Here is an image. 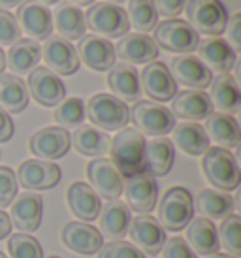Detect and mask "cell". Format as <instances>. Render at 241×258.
<instances>
[{"label":"cell","mask_w":241,"mask_h":258,"mask_svg":"<svg viewBox=\"0 0 241 258\" xmlns=\"http://www.w3.org/2000/svg\"><path fill=\"white\" fill-rule=\"evenodd\" d=\"M187 6V0H155L156 14L166 19H175Z\"/></svg>","instance_id":"obj_47"},{"label":"cell","mask_w":241,"mask_h":258,"mask_svg":"<svg viewBox=\"0 0 241 258\" xmlns=\"http://www.w3.org/2000/svg\"><path fill=\"white\" fill-rule=\"evenodd\" d=\"M171 144L177 145L185 155L200 157L209 149V140L206 136V130L198 122H181L175 124L171 130Z\"/></svg>","instance_id":"obj_36"},{"label":"cell","mask_w":241,"mask_h":258,"mask_svg":"<svg viewBox=\"0 0 241 258\" xmlns=\"http://www.w3.org/2000/svg\"><path fill=\"white\" fill-rule=\"evenodd\" d=\"M128 117L142 136L162 138L175 126V117L170 109L151 100L134 102V106L128 108Z\"/></svg>","instance_id":"obj_4"},{"label":"cell","mask_w":241,"mask_h":258,"mask_svg":"<svg viewBox=\"0 0 241 258\" xmlns=\"http://www.w3.org/2000/svg\"><path fill=\"white\" fill-rule=\"evenodd\" d=\"M85 27L100 38H120L128 34V17L120 6L107 2H94L87 10Z\"/></svg>","instance_id":"obj_7"},{"label":"cell","mask_w":241,"mask_h":258,"mask_svg":"<svg viewBox=\"0 0 241 258\" xmlns=\"http://www.w3.org/2000/svg\"><path fill=\"white\" fill-rule=\"evenodd\" d=\"M127 17L128 25L134 27L140 34H147L151 30H155L158 23L155 0H128Z\"/></svg>","instance_id":"obj_38"},{"label":"cell","mask_w":241,"mask_h":258,"mask_svg":"<svg viewBox=\"0 0 241 258\" xmlns=\"http://www.w3.org/2000/svg\"><path fill=\"white\" fill-rule=\"evenodd\" d=\"M72 4H76V6H91V4H94V0H72Z\"/></svg>","instance_id":"obj_52"},{"label":"cell","mask_w":241,"mask_h":258,"mask_svg":"<svg viewBox=\"0 0 241 258\" xmlns=\"http://www.w3.org/2000/svg\"><path fill=\"white\" fill-rule=\"evenodd\" d=\"M21 38L17 19L10 12L0 10V45H12Z\"/></svg>","instance_id":"obj_44"},{"label":"cell","mask_w":241,"mask_h":258,"mask_svg":"<svg viewBox=\"0 0 241 258\" xmlns=\"http://www.w3.org/2000/svg\"><path fill=\"white\" fill-rule=\"evenodd\" d=\"M100 234L107 239H123L128 234V226L132 221V213L123 200H109L100 208Z\"/></svg>","instance_id":"obj_26"},{"label":"cell","mask_w":241,"mask_h":258,"mask_svg":"<svg viewBox=\"0 0 241 258\" xmlns=\"http://www.w3.org/2000/svg\"><path fill=\"white\" fill-rule=\"evenodd\" d=\"M219 232V241L232 256L239 258L241 254V217L239 215H228L224 221L220 222L217 228Z\"/></svg>","instance_id":"obj_39"},{"label":"cell","mask_w":241,"mask_h":258,"mask_svg":"<svg viewBox=\"0 0 241 258\" xmlns=\"http://www.w3.org/2000/svg\"><path fill=\"white\" fill-rule=\"evenodd\" d=\"M25 2V0H0V10H4V12H8V10H14V8H19Z\"/></svg>","instance_id":"obj_50"},{"label":"cell","mask_w":241,"mask_h":258,"mask_svg":"<svg viewBox=\"0 0 241 258\" xmlns=\"http://www.w3.org/2000/svg\"><path fill=\"white\" fill-rule=\"evenodd\" d=\"M226 36H228V45L237 53L241 51V15L234 14L232 17H228L226 23Z\"/></svg>","instance_id":"obj_46"},{"label":"cell","mask_w":241,"mask_h":258,"mask_svg":"<svg viewBox=\"0 0 241 258\" xmlns=\"http://www.w3.org/2000/svg\"><path fill=\"white\" fill-rule=\"evenodd\" d=\"M107 85L115 98L123 102H138L142 98L140 74L134 66L125 64V62L113 64L107 74Z\"/></svg>","instance_id":"obj_25"},{"label":"cell","mask_w":241,"mask_h":258,"mask_svg":"<svg viewBox=\"0 0 241 258\" xmlns=\"http://www.w3.org/2000/svg\"><path fill=\"white\" fill-rule=\"evenodd\" d=\"M145 136L136 128H123L111 138V162L123 177H132L143 172V155H145Z\"/></svg>","instance_id":"obj_1"},{"label":"cell","mask_w":241,"mask_h":258,"mask_svg":"<svg viewBox=\"0 0 241 258\" xmlns=\"http://www.w3.org/2000/svg\"><path fill=\"white\" fill-rule=\"evenodd\" d=\"M204 130L207 140H211L222 149H234L239 145V124L232 115H224L219 111H213L209 117L204 119Z\"/></svg>","instance_id":"obj_30"},{"label":"cell","mask_w":241,"mask_h":258,"mask_svg":"<svg viewBox=\"0 0 241 258\" xmlns=\"http://www.w3.org/2000/svg\"><path fill=\"white\" fill-rule=\"evenodd\" d=\"M53 17V27H57L58 36L64 40H79L85 36V15L79 10V6L72 2H58L55 12L51 14Z\"/></svg>","instance_id":"obj_34"},{"label":"cell","mask_w":241,"mask_h":258,"mask_svg":"<svg viewBox=\"0 0 241 258\" xmlns=\"http://www.w3.org/2000/svg\"><path fill=\"white\" fill-rule=\"evenodd\" d=\"M192 194L183 186H171L164 192L158 206V222L166 232H179L192 221Z\"/></svg>","instance_id":"obj_6"},{"label":"cell","mask_w":241,"mask_h":258,"mask_svg":"<svg viewBox=\"0 0 241 258\" xmlns=\"http://www.w3.org/2000/svg\"><path fill=\"white\" fill-rule=\"evenodd\" d=\"M98 258H145V254L136 245L117 239V241L102 245L98 251Z\"/></svg>","instance_id":"obj_43"},{"label":"cell","mask_w":241,"mask_h":258,"mask_svg":"<svg viewBox=\"0 0 241 258\" xmlns=\"http://www.w3.org/2000/svg\"><path fill=\"white\" fill-rule=\"evenodd\" d=\"M42 57L47 70L57 76H72L79 70V57L76 47L61 36H49L42 47Z\"/></svg>","instance_id":"obj_15"},{"label":"cell","mask_w":241,"mask_h":258,"mask_svg":"<svg viewBox=\"0 0 241 258\" xmlns=\"http://www.w3.org/2000/svg\"><path fill=\"white\" fill-rule=\"evenodd\" d=\"M192 206L198 215L213 221V219H224L232 215L235 204L228 192H222L217 188H204L196 194V200H192Z\"/></svg>","instance_id":"obj_35"},{"label":"cell","mask_w":241,"mask_h":258,"mask_svg":"<svg viewBox=\"0 0 241 258\" xmlns=\"http://www.w3.org/2000/svg\"><path fill=\"white\" fill-rule=\"evenodd\" d=\"M27 106V83L14 74H0V108H4L8 113H21Z\"/></svg>","instance_id":"obj_37"},{"label":"cell","mask_w":241,"mask_h":258,"mask_svg":"<svg viewBox=\"0 0 241 258\" xmlns=\"http://www.w3.org/2000/svg\"><path fill=\"white\" fill-rule=\"evenodd\" d=\"M76 51H78V57L81 58V62L94 72H106L115 64L113 45L107 42L106 38L87 34V36L79 38Z\"/></svg>","instance_id":"obj_21"},{"label":"cell","mask_w":241,"mask_h":258,"mask_svg":"<svg viewBox=\"0 0 241 258\" xmlns=\"http://www.w3.org/2000/svg\"><path fill=\"white\" fill-rule=\"evenodd\" d=\"M171 115L185 121H202L213 113L209 94L204 91H181L171 98Z\"/></svg>","instance_id":"obj_24"},{"label":"cell","mask_w":241,"mask_h":258,"mask_svg":"<svg viewBox=\"0 0 241 258\" xmlns=\"http://www.w3.org/2000/svg\"><path fill=\"white\" fill-rule=\"evenodd\" d=\"M55 122L61 124V128H66V126H74L78 128L79 124L85 119V102L81 98H68V100H63L55 109Z\"/></svg>","instance_id":"obj_40"},{"label":"cell","mask_w":241,"mask_h":258,"mask_svg":"<svg viewBox=\"0 0 241 258\" xmlns=\"http://www.w3.org/2000/svg\"><path fill=\"white\" fill-rule=\"evenodd\" d=\"M164 258H198L183 237H168L162 247Z\"/></svg>","instance_id":"obj_45"},{"label":"cell","mask_w":241,"mask_h":258,"mask_svg":"<svg viewBox=\"0 0 241 258\" xmlns=\"http://www.w3.org/2000/svg\"><path fill=\"white\" fill-rule=\"evenodd\" d=\"M87 177L91 181V188L94 192L106 198V200H117L123 188H125V177L113 166L109 158H94L87 164Z\"/></svg>","instance_id":"obj_10"},{"label":"cell","mask_w":241,"mask_h":258,"mask_svg":"<svg viewBox=\"0 0 241 258\" xmlns=\"http://www.w3.org/2000/svg\"><path fill=\"white\" fill-rule=\"evenodd\" d=\"M17 25L29 40H47L53 32V17L47 6L36 0H25L17 10Z\"/></svg>","instance_id":"obj_14"},{"label":"cell","mask_w":241,"mask_h":258,"mask_svg":"<svg viewBox=\"0 0 241 258\" xmlns=\"http://www.w3.org/2000/svg\"><path fill=\"white\" fill-rule=\"evenodd\" d=\"M19 190L15 172L8 166H0V209L12 206Z\"/></svg>","instance_id":"obj_42"},{"label":"cell","mask_w":241,"mask_h":258,"mask_svg":"<svg viewBox=\"0 0 241 258\" xmlns=\"http://www.w3.org/2000/svg\"><path fill=\"white\" fill-rule=\"evenodd\" d=\"M207 258H237V256H232V254H226V252H215V254H209Z\"/></svg>","instance_id":"obj_53"},{"label":"cell","mask_w":241,"mask_h":258,"mask_svg":"<svg viewBox=\"0 0 241 258\" xmlns=\"http://www.w3.org/2000/svg\"><path fill=\"white\" fill-rule=\"evenodd\" d=\"M61 239L70 251L78 252V254H94L104 245V237L98 232V228L81 221L64 224L63 232H61Z\"/></svg>","instance_id":"obj_20"},{"label":"cell","mask_w":241,"mask_h":258,"mask_svg":"<svg viewBox=\"0 0 241 258\" xmlns=\"http://www.w3.org/2000/svg\"><path fill=\"white\" fill-rule=\"evenodd\" d=\"M40 58H42L40 43L29 38H19L10 45V51L6 53V66H10L14 76H27L38 66Z\"/></svg>","instance_id":"obj_32"},{"label":"cell","mask_w":241,"mask_h":258,"mask_svg":"<svg viewBox=\"0 0 241 258\" xmlns=\"http://www.w3.org/2000/svg\"><path fill=\"white\" fill-rule=\"evenodd\" d=\"M187 23L196 30V34L219 38L228 23V12L220 0H187L185 6Z\"/></svg>","instance_id":"obj_3"},{"label":"cell","mask_w":241,"mask_h":258,"mask_svg":"<svg viewBox=\"0 0 241 258\" xmlns=\"http://www.w3.org/2000/svg\"><path fill=\"white\" fill-rule=\"evenodd\" d=\"M4 68H6V53L0 47V74H4Z\"/></svg>","instance_id":"obj_51"},{"label":"cell","mask_w":241,"mask_h":258,"mask_svg":"<svg viewBox=\"0 0 241 258\" xmlns=\"http://www.w3.org/2000/svg\"><path fill=\"white\" fill-rule=\"evenodd\" d=\"M175 149L168 138H155L149 144H145L143 155V172L151 177H162L168 175L173 166Z\"/></svg>","instance_id":"obj_28"},{"label":"cell","mask_w":241,"mask_h":258,"mask_svg":"<svg viewBox=\"0 0 241 258\" xmlns=\"http://www.w3.org/2000/svg\"><path fill=\"white\" fill-rule=\"evenodd\" d=\"M47 258H61V256H47Z\"/></svg>","instance_id":"obj_57"},{"label":"cell","mask_w":241,"mask_h":258,"mask_svg":"<svg viewBox=\"0 0 241 258\" xmlns=\"http://www.w3.org/2000/svg\"><path fill=\"white\" fill-rule=\"evenodd\" d=\"M153 42L156 43V47H162L170 53L189 55L192 51H196L200 36L187 21L164 19L162 23H156Z\"/></svg>","instance_id":"obj_8"},{"label":"cell","mask_w":241,"mask_h":258,"mask_svg":"<svg viewBox=\"0 0 241 258\" xmlns=\"http://www.w3.org/2000/svg\"><path fill=\"white\" fill-rule=\"evenodd\" d=\"M187 245L191 247L196 254H215L220 249L219 241V232L215 228L213 221L198 217V219H192L187 224Z\"/></svg>","instance_id":"obj_29"},{"label":"cell","mask_w":241,"mask_h":258,"mask_svg":"<svg viewBox=\"0 0 241 258\" xmlns=\"http://www.w3.org/2000/svg\"><path fill=\"white\" fill-rule=\"evenodd\" d=\"M104 2H107V4H115V6H119V4H123L125 0H104Z\"/></svg>","instance_id":"obj_55"},{"label":"cell","mask_w":241,"mask_h":258,"mask_svg":"<svg viewBox=\"0 0 241 258\" xmlns=\"http://www.w3.org/2000/svg\"><path fill=\"white\" fill-rule=\"evenodd\" d=\"M66 196H68L70 211L81 222H92L94 219H98L102 204H100V196L92 190L91 185H87L83 181H76L70 185Z\"/></svg>","instance_id":"obj_31"},{"label":"cell","mask_w":241,"mask_h":258,"mask_svg":"<svg viewBox=\"0 0 241 258\" xmlns=\"http://www.w3.org/2000/svg\"><path fill=\"white\" fill-rule=\"evenodd\" d=\"M10 232H12L10 217H8V213H4V211L0 209V239H4V237L10 236Z\"/></svg>","instance_id":"obj_49"},{"label":"cell","mask_w":241,"mask_h":258,"mask_svg":"<svg viewBox=\"0 0 241 258\" xmlns=\"http://www.w3.org/2000/svg\"><path fill=\"white\" fill-rule=\"evenodd\" d=\"M209 87H211L209 100H211L213 109H219V113L224 115H234L239 111L241 93L235 78H232L230 74H220L211 79Z\"/></svg>","instance_id":"obj_27"},{"label":"cell","mask_w":241,"mask_h":258,"mask_svg":"<svg viewBox=\"0 0 241 258\" xmlns=\"http://www.w3.org/2000/svg\"><path fill=\"white\" fill-rule=\"evenodd\" d=\"M29 149L40 160H57L70 149V134L61 126H45L30 136Z\"/></svg>","instance_id":"obj_18"},{"label":"cell","mask_w":241,"mask_h":258,"mask_svg":"<svg viewBox=\"0 0 241 258\" xmlns=\"http://www.w3.org/2000/svg\"><path fill=\"white\" fill-rule=\"evenodd\" d=\"M123 192L127 198L128 209H132L140 215L151 213L156 206V200H158V185H156L155 177H151L149 173L145 172L127 177Z\"/></svg>","instance_id":"obj_11"},{"label":"cell","mask_w":241,"mask_h":258,"mask_svg":"<svg viewBox=\"0 0 241 258\" xmlns=\"http://www.w3.org/2000/svg\"><path fill=\"white\" fill-rule=\"evenodd\" d=\"M8 252L12 258H43L40 241L30 234H14L8 239Z\"/></svg>","instance_id":"obj_41"},{"label":"cell","mask_w":241,"mask_h":258,"mask_svg":"<svg viewBox=\"0 0 241 258\" xmlns=\"http://www.w3.org/2000/svg\"><path fill=\"white\" fill-rule=\"evenodd\" d=\"M43 202L40 194L23 192L17 194L15 202H12V211H10V222L15 224L17 230H23V234H29L38 230L42 222Z\"/></svg>","instance_id":"obj_22"},{"label":"cell","mask_w":241,"mask_h":258,"mask_svg":"<svg viewBox=\"0 0 241 258\" xmlns=\"http://www.w3.org/2000/svg\"><path fill=\"white\" fill-rule=\"evenodd\" d=\"M202 170L206 179L217 190L230 192L239 186L241 172L235 157L228 149L222 147H209L202 158Z\"/></svg>","instance_id":"obj_2"},{"label":"cell","mask_w":241,"mask_h":258,"mask_svg":"<svg viewBox=\"0 0 241 258\" xmlns=\"http://www.w3.org/2000/svg\"><path fill=\"white\" fill-rule=\"evenodd\" d=\"M27 91L43 108H57L66 96V87L61 78L47 70L45 66H36L29 74Z\"/></svg>","instance_id":"obj_9"},{"label":"cell","mask_w":241,"mask_h":258,"mask_svg":"<svg viewBox=\"0 0 241 258\" xmlns=\"http://www.w3.org/2000/svg\"><path fill=\"white\" fill-rule=\"evenodd\" d=\"M15 177H17V183L27 190H47L61 181L63 172L53 162L32 158V160L21 162Z\"/></svg>","instance_id":"obj_13"},{"label":"cell","mask_w":241,"mask_h":258,"mask_svg":"<svg viewBox=\"0 0 241 258\" xmlns=\"http://www.w3.org/2000/svg\"><path fill=\"white\" fill-rule=\"evenodd\" d=\"M196 51H198V58L211 72L228 74L235 66V60H237V53L222 38L200 40Z\"/></svg>","instance_id":"obj_23"},{"label":"cell","mask_w":241,"mask_h":258,"mask_svg":"<svg viewBox=\"0 0 241 258\" xmlns=\"http://www.w3.org/2000/svg\"><path fill=\"white\" fill-rule=\"evenodd\" d=\"M142 91L151 98V102H168L177 94V83L171 78L168 66L164 62L153 60L149 64H145L140 76Z\"/></svg>","instance_id":"obj_12"},{"label":"cell","mask_w":241,"mask_h":258,"mask_svg":"<svg viewBox=\"0 0 241 258\" xmlns=\"http://www.w3.org/2000/svg\"><path fill=\"white\" fill-rule=\"evenodd\" d=\"M70 145L76 147L79 155L85 157H102L109 153L111 147V138L107 136V132L91 126V124H79L78 128L72 132Z\"/></svg>","instance_id":"obj_33"},{"label":"cell","mask_w":241,"mask_h":258,"mask_svg":"<svg viewBox=\"0 0 241 258\" xmlns=\"http://www.w3.org/2000/svg\"><path fill=\"white\" fill-rule=\"evenodd\" d=\"M170 74L175 83L189 87L191 91H204L211 85L213 74L194 55H179L170 60Z\"/></svg>","instance_id":"obj_17"},{"label":"cell","mask_w":241,"mask_h":258,"mask_svg":"<svg viewBox=\"0 0 241 258\" xmlns=\"http://www.w3.org/2000/svg\"><path fill=\"white\" fill-rule=\"evenodd\" d=\"M14 136V121L4 108H0V144H6Z\"/></svg>","instance_id":"obj_48"},{"label":"cell","mask_w":241,"mask_h":258,"mask_svg":"<svg viewBox=\"0 0 241 258\" xmlns=\"http://www.w3.org/2000/svg\"><path fill=\"white\" fill-rule=\"evenodd\" d=\"M36 2H40L43 6H51V4H58V2H63V0H36Z\"/></svg>","instance_id":"obj_54"},{"label":"cell","mask_w":241,"mask_h":258,"mask_svg":"<svg viewBox=\"0 0 241 258\" xmlns=\"http://www.w3.org/2000/svg\"><path fill=\"white\" fill-rule=\"evenodd\" d=\"M128 236L136 243V247L145 254L156 256L162 251L166 237V230L160 226V222L151 215H138L130 221Z\"/></svg>","instance_id":"obj_16"},{"label":"cell","mask_w":241,"mask_h":258,"mask_svg":"<svg viewBox=\"0 0 241 258\" xmlns=\"http://www.w3.org/2000/svg\"><path fill=\"white\" fill-rule=\"evenodd\" d=\"M0 258H8V256H6V254H4L2 251H0Z\"/></svg>","instance_id":"obj_56"},{"label":"cell","mask_w":241,"mask_h":258,"mask_svg":"<svg viewBox=\"0 0 241 258\" xmlns=\"http://www.w3.org/2000/svg\"><path fill=\"white\" fill-rule=\"evenodd\" d=\"M115 58L119 57L125 64H149L158 57V47L147 34H125L113 45Z\"/></svg>","instance_id":"obj_19"},{"label":"cell","mask_w":241,"mask_h":258,"mask_svg":"<svg viewBox=\"0 0 241 258\" xmlns=\"http://www.w3.org/2000/svg\"><path fill=\"white\" fill-rule=\"evenodd\" d=\"M85 117H89V121L104 132L123 130L130 121L127 104L119 98H115L113 94L106 93H98L89 98Z\"/></svg>","instance_id":"obj_5"}]
</instances>
